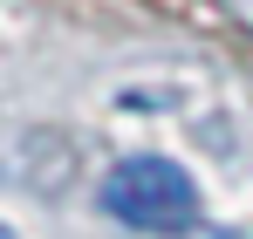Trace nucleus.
Instances as JSON below:
<instances>
[{"label": "nucleus", "instance_id": "obj_1", "mask_svg": "<svg viewBox=\"0 0 253 239\" xmlns=\"http://www.w3.org/2000/svg\"><path fill=\"white\" fill-rule=\"evenodd\" d=\"M103 205L130 233H185L192 212H199V185L171 158H124L103 178Z\"/></svg>", "mask_w": 253, "mask_h": 239}, {"label": "nucleus", "instance_id": "obj_2", "mask_svg": "<svg viewBox=\"0 0 253 239\" xmlns=\"http://www.w3.org/2000/svg\"><path fill=\"white\" fill-rule=\"evenodd\" d=\"M226 7H233V14H240V21L253 28V0H226Z\"/></svg>", "mask_w": 253, "mask_h": 239}]
</instances>
